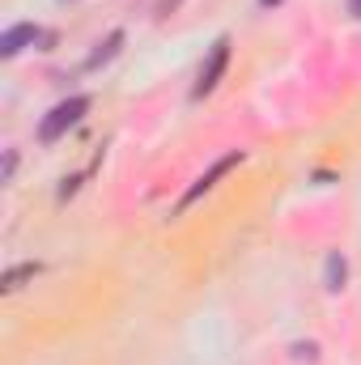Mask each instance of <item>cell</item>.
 <instances>
[{
    "label": "cell",
    "mask_w": 361,
    "mask_h": 365,
    "mask_svg": "<svg viewBox=\"0 0 361 365\" xmlns=\"http://www.w3.org/2000/svg\"><path fill=\"white\" fill-rule=\"evenodd\" d=\"M13 170H17V153H13V149H9V158H4V182L13 179Z\"/></svg>",
    "instance_id": "8"
},
{
    "label": "cell",
    "mask_w": 361,
    "mask_h": 365,
    "mask_svg": "<svg viewBox=\"0 0 361 365\" xmlns=\"http://www.w3.org/2000/svg\"><path fill=\"white\" fill-rule=\"evenodd\" d=\"M90 110V93H73V98H64V102H56L47 115H43V123H39V140L43 145H56L68 128H77L81 123V115Z\"/></svg>",
    "instance_id": "1"
},
{
    "label": "cell",
    "mask_w": 361,
    "mask_h": 365,
    "mask_svg": "<svg viewBox=\"0 0 361 365\" xmlns=\"http://www.w3.org/2000/svg\"><path fill=\"white\" fill-rule=\"evenodd\" d=\"M39 38H43V30H39V26H30V21L9 26V30L0 34V56H4V60H13L17 51H26V47H30V43H39Z\"/></svg>",
    "instance_id": "4"
},
{
    "label": "cell",
    "mask_w": 361,
    "mask_h": 365,
    "mask_svg": "<svg viewBox=\"0 0 361 365\" xmlns=\"http://www.w3.org/2000/svg\"><path fill=\"white\" fill-rule=\"evenodd\" d=\"M119 47H123V30H111V34H106V43H98V51H93L90 60H86V68H98V64H106V60H111Z\"/></svg>",
    "instance_id": "6"
},
{
    "label": "cell",
    "mask_w": 361,
    "mask_h": 365,
    "mask_svg": "<svg viewBox=\"0 0 361 365\" xmlns=\"http://www.w3.org/2000/svg\"><path fill=\"white\" fill-rule=\"evenodd\" d=\"M34 276V264H17V268H9L4 272V289H17L21 280H30Z\"/></svg>",
    "instance_id": "7"
},
{
    "label": "cell",
    "mask_w": 361,
    "mask_h": 365,
    "mask_svg": "<svg viewBox=\"0 0 361 365\" xmlns=\"http://www.w3.org/2000/svg\"><path fill=\"white\" fill-rule=\"evenodd\" d=\"M225 68H230V38H217L213 43V51H208V60H204V68H200V77H195V98H204V93L217 90V81L225 77Z\"/></svg>",
    "instance_id": "3"
},
{
    "label": "cell",
    "mask_w": 361,
    "mask_h": 365,
    "mask_svg": "<svg viewBox=\"0 0 361 365\" xmlns=\"http://www.w3.org/2000/svg\"><path fill=\"white\" fill-rule=\"evenodd\" d=\"M260 4H264V9H272V4H280V0H260Z\"/></svg>",
    "instance_id": "10"
},
{
    "label": "cell",
    "mask_w": 361,
    "mask_h": 365,
    "mask_svg": "<svg viewBox=\"0 0 361 365\" xmlns=\"http://www.w3.org/2000/svg\"><path fill=\"white\" fill-rule=\"evenodd\" d=\"M345 280H349V264H345L340 251H332V255H327V268H323V289H327V293H340Z\"/></svg>",
    "instance_id": "5"
},
{
    "label": "cell",
    "mask_w": 361,
    "mask_h": 365,
    "mask_svg": "<svg viewBox=\"0 0 361 365\" xmlns=\"http://www.w3.org/2000/svg\"><path fill=\"white\" fill-rule=\"evenodd\" d=\"M238 162H243V153H238V149H234V153H225V158H217V162H213V166H208V170H204L200 179H195L191 187H187V191H183V200H179V208H175V212L191 208V204H195V200H200L204 191H213V187H217V179H225V175H230V170H234Z\"/></svg>",
    "instance_id": "2"
},
{
    "label": "cell",
    "mask_w": 361,
    "mask_h": 365,
    "mask_svg": "<svg viewBox=\"0 0 361 365\" xmlns=\"http://www.w3.org/2000/svg\"><path fill=\"white\" fill-rule=\"evenodd\" d=\"M179 4H183V0H162V4H158V17H171Z\"/></svg>",
    "instance_id": "9"
},
{
    "label": "cell",
    "mask_w": 361,
    "mask_h": 365,
    "mask_svg": "<svg viewBox=\"0 0 361 365\" xmlns=\"http://www.w3.org/2000/svg\"><path fill=\"white\" fill-rule=\"evenodd\" d=\"M353 4H357V13H361V0H353Z\"/></svg>",
    "instance_id": "11"
}]
</instances>
